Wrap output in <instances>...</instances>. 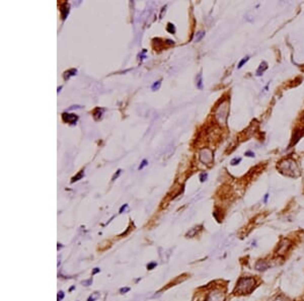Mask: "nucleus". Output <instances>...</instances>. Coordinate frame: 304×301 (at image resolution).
Wrapping results in <instances>:
<instances>
[{
  "label": "nucleus",
  "mask_w": 304,
  "mask_h": 301,
  "mask_svg": "<svg viewBox=\"0 0 304 301\" xmlns=\"http://www.w3.org/2000/svg\"><path fill=\"white\" fill-rule=\"evenodd\" d=\"M64 298V293L62 291H60L59 293H58V297H57V299L58 301H61Z\"/></svg>",
  "instance_id": "obj_23"
},
{
  "label": "nucleus",
  "mask_w": 304,
  "mask_h": 301,
  "mask_svg": "<svg viewBox=\"0 0 304 301\" xmlns=\"http://www.w3.org/2000/svg\"><path fill=\"white\" fill-rule=\"evenodd\" d=\"M91 280H88V281H83V282H82V284H83V285H85V286H89V285L90 284H91Z\"/></svg>",
  "instance_id": "obj_28"
},
{
  "label": "nucleus",
  "mask_w": 304,
  "mask_h": 301,
  "mask_svg": "<svg viewBox=\"0 0 304 301\" xmlns=\"http://www.w3.org/2000/svg\"><path fill=\"white\" fill-rule=\"evenodd\" d=\"M61 89H62V86H60V87H58V92H59L60 91V90Z\"/></svg>",
  "instance_id": "obj_32"
},
{
  "label": "nucleus",
  "mask_w": 304,
  "mask_h": 301,
  "mask_svg": "<svg viewBox=\"0 0 304 301\" xmlns=\"http://www.w3.org/2000/svg\"><path fill=\"white\" fill-rule=\"evenodd\" d=\"M249 56H246V57L243 58V59H241V60H240V62L238 63V66H237V68L240 69V68L242 67V66L244 65L245 63H247V61H249Z\"/></svg>",
  "instance_id": "obj_13"
},
{
  "label": "nucleus",
  "mask_w": 304,
  "mask_h": 301,
  "mask_svg": "<svg viewBox=\"0 0 304 301\" xmlns=\"http://www.w3.org/2000/svg\"><path fill=\"white\" fill-rule=\"evenodd\" d=\"M245 156H247V157H255V153H253L252 151H246V152H245Z\"/></svg>",
  "instance_id": "obj_24"
},
{
  "label": "nucleus",
  "mask_w": 304,
  "mask_h": 301,
  "mask_svg": "<svg viewBox=\"0 0 304 301\" xmlns=\"http://www.w3.org/2000/svg\"><path fill=\"white\" fill-rule=\"evenodd\" d=\"M66 5H67V4L64 5V6L62 7V9H61V14H62V18H63V19H65L66 16H67V15H68V12H69V9H68V10H65V9H66V8H65Z\"/></svg>",
  "instance_id": "obj_14"
},
{
  "label": "nucleus",
  "mask_w": 304,
  "mask_h": 301,
  "mask_svg": "<svg viewBox=\"0 0 304 301\" xmlns=\"http://www.w3.org/2000/svg\"><path fill=\"white\" fill-rule=\"evenodd\" d=\"M227 116H228V103L225 102L220 106L219 111L217 113V118L221 123H223L227 119Z\"/></svg>",
  "instance_id": "obj_4"
},
{
  "label": "nucleus",
  "mask_w": 304,
  "mask_h": 301,
  "mask_svg": "<svg viewBox=\"0 0 304 301\" xmlns=\"http://www.w3.org/2000/svg\"><path fill=\"white\" fill-rule=\"evenodd\" d=\"M269 197H270V196H269V194H266L265 197H264V203H267V202H268Z\"/></svg>",
  "instance_id": "obj_30"
},
{
  "label": "nucleus",
  "mask_w": 304,
  "mask_h": 301,
  "mask_svg": "<svg viewBox=\"0 0 304 301\" xmlns=\"http://www.w3.org/2000/svg\"><path fill=\"white\" fill-rule=\"evenodd\" d=\"M200 157H201V160L203 162H205V163H210L213 159L212 152L210 150H208V149H204V150L201 152Z\"/></svg>",
  "instance_id": "obj_7"
},
{
  "label": "nucleus",
  "mask_w": 304,
  "mask_h": 301,
  "mask_svg": "<svg viewBox=\"0 0 304 301\" xmlns=\"http://www.w3.org/2000/svg\"><path fill=\"white\" fill-rule=\"evenodd\" d=\"M63 120L65 122H67V123H70V124H75L76 123V121L78 120V117L75 116V115H73V114H63Z\"/></svg>",
  "instance_id": "obj_8"
},
{
  "label": "nucleus",
  "mask_w": 304,
  "mask_h": 301,
  "mask_svg": "<svg viewBox=\"0 0 304 301\" xmlns=\"http://www.w3.org/2000/svg\"><path fill=\"white\" fill-rule=\"evenodd\" d=\"M255 284H257V281H255V278L252 277H242L238 280L236 284L235 290L234 292L236 294H249L250 292L255 289Z\"/></svg>",
  "instance_id": "obj_1"
},
{
  "label": "nucleus",
  "mask_w": 304,
  "mask_h": 301,
  "mask_svg": "<svg viewBox=\"0 0 304 301\" xmlns=\"http://www.w3.org/2000/svg\"><path fill=\"white\" fill-rule=\"evenodd\" d=\"M76 73H77V70H76V69H70V70H68V71H66V72H65L64 78H65V79H68L69 77L76 75Z\"/></svg>",
  "instance_id": "obj_10"
},
{
  "label": "nucleus",
  "mask_w": 304,
  "mask_h": 301,
  "mask_svg": "<svg viewBox=\"0 0 304 301\" xmlns=\"http://www.w3.org/2000/svg\"><path fill=\"white\" fill-rule=\"evenodd\" d=\"M205 37V31H199L195 36V42H200Z\"/></svg>",
  "instance_id": "obj_11"
},
{
  "label": "nucleus",
  "mask_w": 304,
  "mask_h": 301,
  "mask_svg": "<svg viewBox=\"0 0 304 301\" xmlns=\"http://www.w3.org/2000/svg\"><path fill=\"white\" fill-rule=\"evenodd\" d=\"M197 87H198L199 89H202L203 88V79H202V74L200 73L198 77H197Z\"/></svg>",
  "instance_id": "obj_12"
},
{
  "label": "nucleus",
  "mask_w": 304,
  "mask_h": 301,
  "mask_svg": "<svg viewBox=\"0 0 304 301\" xmlns=\"http://www.w3.org/2000/svg\"><path fill=\"white\" fill-rule=\"evenodd\" d=\"M279 169L281 170V172H283L284 174L290 175V177H297L299 174L298 171V167L296 162L291 158L285 159L284 161L280 162L279 164Z\"/></svg>",
  "instance_id": "obj_2"
},
{
  "label": "nucleus",
  "mask_w": 304,
  "mask_h": 301,
  "mask_svg": "<svg viewBox=\"0 0 304 301\" xmlns=\"http://www.w3.org/2000/svg\"><path fill=\"white\" fill-rule=\"evenodd\" d=\"M268 69V64H267V62H262L261 63V65H260V67L258 68V70H257V76H262L263 75V73L265 72V71Z\"/></svg>",
  "instance_id": "obj_9"
},
{
  "label": "nucleus",
  "mask_w": 304,
  "mask_h": 301,
  "mask_svg": "<svg viewBox=\"0 0 304 301\" xmlns=\"http://www.w3.org/2000/svg\"><path fill=\"white\" fill-rule=\"evenodd\" d=\"M154 267H156V263L155 262H153V263H150V264H148L147 265V269L148 270H152Z\"/></svg>",
  "instance_id": "obj_22"
},
{
  "label": "nucleus",
  "mask_w": 304,
  "mask_h": 301,
  "mask_svg": "<svg viewBox=\"0 0 304 301\" xmlns=\"http://www.w3.org/2000/svg\"><path fill=\"white\" fill-rule=\"evenodd\" d=\"M146 165H148V161L146 160V159H144V160H142V163L140 164V166L138 167V169H143V167L144 166H146Z\"/></svg>",
  "instance_id": "obj_20"
},
{
  "label": "nucleus",
  "mask_w": 304,
  "mask_h": 301,
  "mask_svg": "<svg viewBox=\"0 0 304 301\" xmlns=\"http://www.w3.org/2000/svg\"><path fill=\"white\" fill-rule=\"evenodd\" d=\"M166 30H167V31H169L170 34H174V33H175V26L173 25L172 23H170V22H169L168 25H167Z\"/></svg>",
  "instance_id": "obj_16"
},
{
  "label": "nucleus",
  "mask_w": 304,
  "mask_h": 301,
  "mask_svg": "<svg viewBox=\"0 0 304 301\" xmlns=\"http://www.w3.org/2000/svg\"><path fill=\"white\" fill-rule=\"evenodd\" d=\"M121 172H122V170H121V169H119L118 171H117V174H115V175L113 177V180H116V178H118V177H119V175L121 174Z\"/></svg>",
  "instance_id": "obj_26"
},
{
  "label": "nucleus",
  "mask_w": 304,
  "mask_h": 301,
  "mask_svg": "<svg viewBox=\"0 0 304 301\" xmlns=\"http://www.w3.org/2000/svg\"><path fill=\"white\" fill-rule=\"evenodd\" d=\"M83 175H84V172H83V170H82V171H80L78 174L75 175V177H74L73 178H72L71 183H74V182H76V180H80V178H81L82 177H83Z\"/></svg>",
  "instance_id": "obj_15"
},
{
  "label": "nucleus",
  "mask_w": 304,
  "mask_h": 301,
  "mask_svg": "<svg viewBox=\"0 0 304 301\" xmlns=\"http://www.w3.org/2000/svg\"><path fill=\"white\" fill-rule=\"evenodd\" d=\"M98 297H100V295H98L97 293H93L92 296H90L88 298V301H94V300H97Z\"/></svg>",
  "instance_id": "obj_19"
},
{
  "label": "nucleus",
  "mask_w": 304,
  "mask_h": 301,
  "mask_svg": "<svg viewBox=\"0 0 304 301\" xmlns=\"http://www.w3.org/2000/svg\"><path fill=\"white\" fill-rule=\"evenodd\" d=\"M292 246V242L290 239L288 238H284L280 241V243L278 244V247L276 249V255H279V257H283L289 252V249H291Z\"/></svg>",
  "instance_id": "obj_3"
},
{
  "label": "nucleus",
  "mask_w": 304,
  "mask_h": 301,
  "mask_svg": "<svg viewBox=\"0 0 304 301\" xmlns=\"http://www.w3.org/2000/svg\"><path fill=\"white\" fill-rule=\"evenodd\" d=\"M240 161H241L240 157H238V158H233L232 160H231V165H236V164H238Z\"/></svg>",
  "instance_id": "obj_18"
},
{
  "label": "nucleus",
  "mask_w": 304,
  "mask_h": 301,
  "mask_svg": "<svg viewBox=\"0 0 304 301\" xmlns=\"http://www.w3.org/2000/svg\"><path fill=\"white\" fill-rule=\"evenodd\" d=\"M255 270H257V271L265 272V271L268 270L269 268H271L270 262H268V261H266V260H258V262L255 263Z\"/></svg>",
  "instance_id": "obj_6"
},
{
  "label": "nucleus",
  "mask_w": 304,
  "mask_h": 301,
  "mask_svg": "<svg viewBox=\"0 0 304 301\" xmlns=\"http://www.w3.org/2000/svg\"><path fill=\"white\" fill-rule=\"evenodd\" d=\"M127 207H128V204H125L124 206H122V207H121V209H120V213H123V211H125Z\"/></svg>",
  "instance_id": "obj_29"
},
{
  "label": "nucleus",
  "mask_w": 304,
  "mask_h": 301,
  "mask_svg": "<svg viewBox=\"0 0 304 301\" xmlns=\"http://www.w3.org/2000/svg\"><path fill=\"white\" fill-rule=\"evenodd\" d=\"M208 177V174H201V175H200V180L203 183V182H205L206 180V178Z\"/></svg>",
  "instance_id": "obj_21"
},
{
  "label": "nucleus",
  "mask_w": 304,
  "mask_h": 301,
  "mask_svg": "<svg viewBox=\"0 0 304 301\" xmlns=\"http://www.w3.org/2000/svg\"><path fill=\"white\" fill-rule=\"evenodd\" d=\"M97 272H100V269H98V268H95L94 270H93V274H97Z\"/></svg>",
  "instance_id": "obj_31"
},
{
  "label": "nucleus",
  "mask_w": 304,
  "mask_h": 301,
  "mask_svg": "<svg viewBox=\"0 0 304 301\" xmlns=\"http://www.w3.org/2000/svg\"><path fill=\"white\" fill-rule=\"evenodd\" d=\"M275 301H288V300L284 296H278L276 299H275Z\"/></svg>",
  "instance_id": "obj_25"
},
{
  "label": "nucleus",
  "mask_w": 304,
  "mask_h": 301,
  "mask_svg": "<svg viewBox=\"0 0 304 301\" xmlns=\"http://www.w3.org/2000/svg\"><path fill=\"white\" fill-rule=\"evenodd\" d=\"M128 291H130V288L129 287H126V288H122L121 290H120V292L122 293V294H124V293H126Z\"/></svg>",
  "instance_id": "obj_27"
},
{
  "label": "nucleus",
  "mask_w": 304,
  "mask_h": 301,
  "mask_svg": "<svg viewBox=\"0 0 304 301\" xmlns=\"http://www.w3.org/2000/svg\"><path fill=\"white\" fill-rule=\"evenodd\" d=\"M225 295L221 290H214L209 294L207 301H224Z\"/></svg>",
  "instance_id": "obj_5"
},
{
  "label": "nucleus",
  "mask_w": 304,
  "mask_h": 301,
  "mask_svg": "<svg viewBox=\"0 0 304 301\" xmlns=\"http://www.w3.org/2000/svg\"><path fill=\"white\" fill-rule=\"evenodd\" d=\"M160 85H161V80H158V81H156L155 83H154L153 85H152V90H157V89H159V87H160Z\"/></svg>",
  "instance_id": "obj_17"
}]
</instances>
